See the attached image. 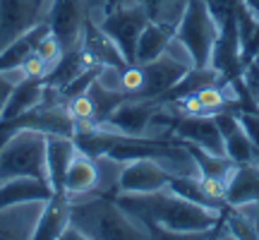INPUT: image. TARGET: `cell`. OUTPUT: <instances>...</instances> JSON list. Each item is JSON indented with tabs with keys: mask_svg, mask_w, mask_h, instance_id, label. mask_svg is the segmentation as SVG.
I'll list each match as a JSON object with an SVG mask.
<instances>
[{
	"mask_svg": "<svg viewBox=\"0 0 259 240\" xmlns=\"http://www.w3.org/2000/svg\"><path fill=\"white\" fill-rule=\"evenodd\" d=\"M115 202L147 228L149 235H206L221 221L219 209L190 202L168 187L144 194L113 192Z\"/></svg>",
	"mask_w": 259,
	"mask_h": 240,
	"instance_id": "1",
	"label": "cell"
},
{
	"mask_svg": "<svg viewBox=\"0 0 259 240\" xmlns=\"http://www.w3.org/2000/svg\"><path fill=\"white\" fill-rule=\"evenodd\" d=\"M70 223H74L84 238H147L149 233L144 226H137L125 209L115 202L111 192L94 194L89 202H72L70 209Z\"/></svg>",
	"mask_w": 259,
	"mask_h": 240,
	"instance_id": "2",
	"label": "cell"
},
{
	"mask_svg": "<svg viewBox=\"0 0 259 240\" xmlns=\"http://www.w3.org/2000/svg\"><path fill=\"white\" fill-rule=\"evenodd\" d=\"M10 178H36L48 183L46 132L19 128L10 135L0 147V183Z\"/></svg>",
	"mask_w": 259,
	"mask_h": 240,
	"instance_id": "3",
	"label": "cell"
},
{
	"mask_svg": "<svg viewBox=\"0 0 259 240\" xmlns=\"http://www.w3.org/2000/svg\"><path fill=\"white\" fill-rule=\"evenodd\" d=\"M216 36H219V24L206 0H187V8L178 22L173 38L183 44L194 67H209Z\"/></svg>",
	"mask_w": 259,
	"mask_h": 240,
	"instance_id": "4",
	"label": "cell"
},
{
	"mask_svg": "<svg viewBox=\"0 0 259 240\" xmlns=\"http://www.w3.org/2000/svg\"><path fill=\"white\" fill-rule=\"evenodd\" d=\"M149 22L151 19H149L147 10L142 8L139 3H135V0H127V3H122L120 8L103 15L99 27L113 38L115 46L120 48V53L127 60V65H135V51H137L139 34H142V29L147 27Z\"/></svg>",
	"mask_w": 259,
	"mask_h": 240,
	"instance_id": "5",
	"label": "cell"
},
{
	"mask_svg": "<svg viewBox=\"0 0 259 240\" xmlns=\"http://www.w3.org/2000/svg\"><path fill=\"white\" fill-rule=\"evenodd\" d=\"M87 17H89V10L84 0H53L46 22L51 36L58 41L60 51H70L82 44Z\"/></svg>",
	"mask_w": 259,
	"mask_h": 240,
	"instance_id": "6",
	"label": "cell"
},
{
	"mask_svg": "<svg viewBox=\"0 0 259 240\" xmlns=\"http://www.w3.org/2000/svg\"><path fill=\"white\" fill-rule=\"evenodd\" d=\"M170 178H173V173H168L156 158H135V161H127L125 168L120 171L118 183H115V192L120 194L156 192V190L168 187Z\"/></svg>",
	"mask_w": 259,
	"mask_h": 240,
	"instance_id": "7",
	"label": "cell"
},
{
	"mask_svg": "<svg viewBox=\"0 0 259 240\" xmlns=\"http://www.w3.org/2000/svg\"><path fill=\"white\" fill-rule=\"evenodd\" d=\"M192 65L180 63V60H176V58L168 56V53H163L161 58L151 60V63L139 65L142 87H139L135 99H158V96H163L168 89H173L185 77V72Z\"/></svg>",
	"mask_w": 259,
	"mask_h": 240,
	"instance_id": "8",
	"label": "cell"
},
{
	"mask_svg": "<svg viewBox=\"0 0 259 240\" xmlns=\"http://www.w3.org/2000/svg\"><path fill=\"white\" fill-rule=\"evenodd\" d=\"M158 108H161V103H158L156 99H135V96H130L127 101H122L120 106L111 113L106 128L115 130V132H120V135L139 137V135H144V130L151 125V118L156 115Z\"/></svg>",
	"mask_w": 259,
	"mask_h": 240,
	"instance_id": "9",
	"label": "cell"
},
{
	"mask_svg": "<svg viewBox=\"0 0 259 240\" xmlns=\"http://www.w3.org/2000/svg\"><path fill=\"white\" fill-rule=\"evenodd\" d=\"M213 120L221 130L223 137V151L233 164H245V161H254L257 158V149L247 137V132L242 128L238 111H219L213 113Z\"/></svg>",
	"mask_w": 259,
	"mask_h": 240,
	"instance_id": "10",
	"label": "cell"
},
{
	"mask_svg": "<svg viewBox=\"0 0 259 240\" xmlns=\"http://www.w3.org/2000/svg\"><path fill=\"white\" fill-rule=\"evenodd\" d=\"M223 202L228 207H250L259 204V158L235 164L226 183Z\"/></svg>",
	"mask_w": 259,
	"mask_h": 240,
	"instance_id": "11",
	"label": "cell"
},
{
	"mask_svg": "<svg viewBox=\"0 0 259 240\" xmlns=\"http://www.w3.org/2000/svg\"><path fill=\"white\" fill-rule=\"evenodd\" d=\"M38 12L31 0H0V48L34 27Z\"/></svg>",
	"mask_w": 259,
	"mask_h": 240,
	"instance_id": "12",
	"label": "cell"
},
{
	"mask_svg": "<svg viewBox=\"0 0 259 240\" xmlns=\"http://www.w3.org/2000/svg\"><path fill=\"white\" fill-rule=\"evenodd\" d=\"M53 197V187L46 180H36V178H10L5 183H0V214L12 209V207H22V204H34V202H46Z\"/></svg>",
	"mask_w": 259,
	"mask_h": 240,
	"instance_id": "13",
	"label": "cell"
},
{
	"mask_svg": "<svg viewBox=\"0 0 259 240\" xmlns=\"http://www.w3.org/2000/svg\"><path fill=\"white\" fill-rule=\"evenodd\" d=\"M82 48L87 51V56L92 58L96 65H101V67H118V70H122L127 65V60L120 53V48L113 44V38L92 17H87V22H84Z\"/></svg>",
	"mask_w": 259,
	"mask_h": 240,
	"instance_id": "14",
	"label": "cell"
},
{
	"mask_svg": "<svg viewBox=\"0 0 259 240\" xmlns=\"http://www.w3.org/2000/svg\"><path fill=\"white\" fill-rule=\"evenodd\" d=\"M51 34L48 22H36L31 29H27L24 34H19L17 38H12L8 46L0 48V72H10V70H17L24 67L27 58L38 48V44Z\"/></svg>",
	"mask_w": 259,
	"mask_h": 240,
	"instance_id": "15",
	"label": "cell"
},
{
	"mask_svg": "<svg viewBox=\"0 0 259 240\" xmlns=\"http://www.w3.org/2000/svg\"><path fill=\"white\" fill-rule=\"evenodd\" d=\"M70 209H72V199L65 192H53L51 199L44 202V212L38 216L36 226L29 238L34 240H58L65 226L70 223Z\"/></svg>",
	"mask_w": 259,
	"mask_h": 240,
	"instance_id": "16",
	"label": "cell"
},
{
	"mask_svg": "<svg viewBox=\"0 0 259 240\" xmlns=\"http://www.w3.org/2000/svg\"><path fill=\"white\" fill-rule=\"evenodd\" d=\"M77 147L72 137L65 135H46V161H48V183L53 192H65V173L72 164Z\"/></svg>",
	"mask_w": 259,
	"mask_h": 240,
	"instance_id": "17",
	"label": "cell"
},
{
	"mask_svg": "<svg viewBox=\"0 0 259 240\" xmlns=\"http://www.w3.org/2000/svg\"><path fill=\"white\" fill-rule=\"evenodd\" d=\"M99 166H96V158L87 156L77 149L72 164L65 173V194L74 199V197H84V194H92L99 185Z\"/></svg>",
	"mask_w": 259,
	"mask_h": 240,
	"instance_id": "18",
	"label": "cell"
},
{
	"mask_svg": "<svg viewBox=\"0 0 259 240\" xmlns=\"http://www.w3.org/2000/svg\"><path fill=\"white\" fill-rule=\"evenodd\" d=\"M44 77H34V74H27L19 84H15V89L10 94L5 108L0 113V120H10L17 118V115H24L31 108H36L38 103L44 101Z\"/></svg>",
	"mask_w": 259,
	"mask_h": 240,
	"instance_id": "19",
	"label": "cell"
},
{
	"mask_svg": "<svg viewBox=\"0 0 259 240\" xmlns=\"http://www.w3.org/2000/svg\"><path fill=\"white\" fill-rule=\"evenodd\" d=\"M173 36H176V31L170 27H163V24H156V22H149L147 27L142 29V34H139L137 51H135V63L144 65V63H151V60L161 58L168 51Z\"/></svg>",
	"mask_w": 259,
	"mask_h": 240,
	"instance_id": "20",
	"label": "cell"
},
{
	"mask_svg": "<svg viewBox=\"0 0 259 240\" xmlns=\"http://www.w3.org/2000/svg\"><path fill=\"white\" fill-rule=\"evenodd\" d=\"M168 190H170V192H176V194H180V197H185V199H190V202H197V204H202V207H209V209H219V212H223V207H226L223 202L213 199L211 194L204 190L202 178L192 176V173H187V176H176V173H173L170 183H168Z\"/></svg>",
	"mask_w": 259,
	"mask_h": 240,
	"instance_id": "21",
	"label": "cell"
},
{
	"mask_svg": "<svg viewBox=\"0 0 259 240\" xmlns=\"http://www.w3.org/2000/svg\"><path fill=\"white\" fill-rule=\"evenodd\" d=\"M135 3H139L147 10L151 22L170 27L173 31H176L178 22H180V17H183V12L187 8V0H135Z\"/></svg>",
	"mask_w": 259,
	"mask_h": 240,
	"instance_id": "22",
	"label": "cell"
},
{
	"mask_svg": "<svg viewBox=\"0 0 259 240\" xmlns=\"http://www.w3.org/2000/svg\"><path fill=\"white\" fill-rule=\"evenodd\" d=\"M242 84H245V89L250 92L252 99L257 101V96H259V53L242 67Z\"/></svg>",
	"mask_w": 259,
	"mask_h": 240,
	"instance_id": "23",
	"label": "cell"
},
{
	"mask_svg": "<svg viewBox=\"0 0 259 240\" xmlns=\"http://www.w3.org/2000/svg\"><path fill=\"white\" fill-rule=\"evenodd\" d=\"M84 3H87L89 15H92V10L96 8V5H101V12L103 15H108V12H113L115 8H120L122 3H127V0H84Z\"/></svg>",
	"mask_w": 259,
	"mask_h": 240,
	"instance_id": "24",
	"label": "cell"
},
{
	"mask_svg": "<svg viewBox=\"0 0 259 240\" xmlns=\"http://www.w3.org/2000/svg\"><path fill=\"white\" fill-rule=\"evenodd\" d=\"M12 89H15V84L10 82V79H5V72H0V113L5 108V103H8Z\"/></svg>",
	"mask_w": 259,
	"mask_h": 240,
	"instance_id": "25",
	"label": "cell"
},
{
	"mask_svg": "<svg viewBox=\"0 0 259 240\" xmlns=\"http://www.w3.org/2000/svg\"><path fill=\"white\" fill-rule=\"evenodd\" d=\"M31 3H34V5H36L38 10H41V5H44V0H31Z\"/></svg>",
	"mask_w": 259,
	"mask_h": 240,
	"instance_id": "26",
	"label": "cell"
}]
</instances>
